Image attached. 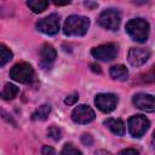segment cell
I'll use <instances>...</instances> for the list:
<instances>
[{"label": "cell", "instance_id": "3957f363", "mask_svg": "<svg viewBox=\"0 0 155 155\" xmlns=\"http://www.w3.org/2000/svg\"><path fill=\"white\" fill-rule=\"evenodd\" d=\"M34 76L33 67L27 62H19L15 64L10 70V78L21 84H28Z\"/></svg>", "mask_w": 155, "mask_h": 155}, {"label": "cell", "instance_id": "7a4b0ae2", "mask_svg": "<svg viewBox=\"0 0 155 155\" xmlns=\"http://www.w3.org/2000/svg\"><path fill=\"white\" fill-rule=\"evenodd\" d=\"M149 23L143 18H134L126 23V31L137 42H145L149 36Z\"/></svg>", "mask_w": 155, "mask_h": 155}, {"label": "cell", "instance_id": "d4e9b609", "mask_svg": "<svg viewBox=\"0 0 155 155\" xmlns=\"http://www.w3.org/2000/svg\"><path fill=\"white\" fill-rule=\"evenodd\" d=\"M120 154H131V155H137L138 154V150L136 149H124L120 151Z\"/></svg>", "mask_w": 155, "mask_h": 155}, {"label": "cell", "instance_id": "4316f807", "mask_svg": "<svg viewBox=\"0 0 155 155\" xmlns=\"http://www.w3.org/2000/svg\"><path fill=\"white\" fill-rule=\"evenodd\" d=\"M149 0H134V2L136 4H145V2H148Z\"/></svg>", "mask_w": 155, "mask_h": 155}, {"label": "cell", "instance_id": "5b68a950", "mask_svg": "<svg viewBox=\"0 0 155 155\" xmlns=\"http://www.w3.org/2000/svg\"><path fill=\"white\" fill-rule=\"evenodd\" d=\"M149 126L150 122L144 115L137 114L128 119V131L130 134L134 138H140L148 131Z\"/></svg>", "mask_w": 155, "mask_h": 155}, {"label": "cell", "instance_id": "484cf974", "mask_svg": "<svg viewBox=\"0 0 155 155\" xmlns=\"http://www.w3.org/2000/svg\"><path fill=\"white\" fill-rule=\"evenodd\" d=\"M91 67H92V70H94V71H97V73H101V68H99V65L91 64Z\"/></svg>", "mask_w": 155, "mask_h": 155}, {"label": "cell", "instance_id": "ac0fdd59", "mask_svg": "<svg viewBox=\"0 0 155 155\" xmlns=\"http://www.w3.org/2000/svg\"><path fill=\"white\" fill-rule=\"evenodd\" d=\"M13 57L12 51L4 44H0V67H4L7 64Z\"/></svg>", "mask_w": 155, "mask_h": 155}, {"label": "cell", "instance_id": "603a6c76", "mask_svg": "<svg viewBox=\"0 0 155 155\" xmlns=\"http://www.w3.org/2000/svg\"><path fill=\"white\" fill-rule=\"evenodd\" d=\"M41 153H42L44 155H47V154H56V150H54L53 148L48 147V145H44V147H42Z\"/></svg>", "mask_w": 155, "mask_h": 155}, {"label": "cell", "instance_id": "44dd1931", "mask_svg": "<svg viewBox=\"0 0 155 155\" xmlns=\"http://www.w3.org/2000/svg\"><path fill=\"white\" fill-rule=\"evenodd\" d=\"M79 99V94L78 93H73V94H69L65 99H64V103L67 104V105H73V104H75V102Z\"/></svg>", "mask_w": 155, "mask_h": 155}, {"label": "cell", "instance_id": "5bb4252c", "mask_svg": "<svg viewBox=\"0 0 155 155\" xmlns=\"http://www.w3.org/2000/svg\"><path fill=\"white\" fill-rule=\"evenodd\" d=\"M109 74L114 80H117V81H126L128 79V70L122 64L113 65L109 70Z\"/></svg>", "mask_w": 155, "mask_h": 155}, {"label": "cell", "instance_id": "277c9868", "mask_svg": "<svg viewBox=\"0 0 155 155\" xmlns=\"http://www.w3.org/2000/svg\"><path fill=\"white\" fill-rule=\"evenodd\" d=\"M120 23H121V16L120 12L115 8H107L98 17V24L109 30H117Z\"/></svg>", "mask_w": 155, "mask_h": 155}, {"label": "cell", "instance_id": "cb8c5ba5", "mask_svg": "<svg viewBox=\"0 0 155 155\" xmlns=\"http://www.w3.org/2000/svg\"><path fill=\"white\" fill-rule=\"evenodd\" d=\"M52 1L57 6H65V5H69L71 2V0H52Z\"/></svg>", "mask_w": 155, "mask_h": 155}, {"label": "cell", "instance_id": "9a60e30c", "mask_svg": "<svg viewBox=\"0 0 155 155\" xmlns=\"http://www.w3.org/2000/svg\"><path fill=\"white\" fill-rule=\"evenodd\" d=\"M50 113H51V105L50 104H42L33 113L31 119L34 121H44L48 117Z\"/></svg>", "mask_w": 155, "mask_h": 155}, {"label": "cell", "instance_id": "4fadbf2b", "mask_svg": "<svg viewBox=\"0 0 155 155\" xmlns=\"http://www.w3.org/2000/svg\"><path fill=\"white\" fill-rule=\"evenodd\" d=\"M104 125L116 136H124L125 134V124L120 119H107L104 121Z\"/></svg>", "mask_w": 155, "mask_h": 155}, {"label": "cell", "instance_id": "9c48e42d", "mask_svg": "<svg viewBox=\"0 0 155 155\" xmlns=\"http://www.w3.org/2000/svg\"><path fill=\"white\" fill-rule=\"evenodd\" d=\"M96 114L93 111V109L86 104H80L78 105L73 113H71V119L74 122L80 124V125H85V124H90L94 120Z\"/></svg>", "mask_w": 155, "mask_h": 155}, {"label": "cell", "instance_id": "7402d4cb", "mask_svg": "<svg viewBox=\"0 0 155 155\" xmlns=\"http://www.w3.org/2000/svg\"><path fill=\"white\" fill-rule=\"evenodd\" d=\"M81 140H82V143H84L85 145H91V144L93 143V138H92V136L88 134V133H84L82 137H81Z\"/></svg>", "mask_w": 155, "mask_h": 155}, {"label": "cell", "instance_id": "52a82bcc", "mask_svg": "<svg viewBox=\"0 0 155 155\" xmlns=\"http://www.w3.org/2000/svg\"><path fill=\"white\" fill-rule=\"evenodd\" d=\"M91 54L99 61H104V62L113 61L117 54V45L113 44V42L99 45V46L92 48Z\"/></svg>", "mask_w": 155, "mask_h": 155}, {"label": "cell", "instance_id": "7c38bea8", "mask_svg": "<svg viewBox=\"0 0 155 155\" xmlns=\"http://www.w3.org/2000/svg\"><path fill=\"white\" fill-rule=\"evenodd\" d=\"M132 102L138 109L144 110V111L151 113L155 109V99L151 94H148V93H137V94H134Z\"/></svg>", "mask_w": 155, "mask_h": 155}, {"label": "cell", "instance_id": "e0dca14e", "mask_svg": "<svg viewBox=\"0 0 155 155\" xmlns=\"http://www.w3.org/2000/svg\"><path fill=\"white\" fill-rule=\"evenodd\" d=\"M27 5L34 13H40L47 8L48 0H28Z\"/></svg>", "mask_w": 155, "mask_h": 155}, {"label": "cell", "instance_id": "30bf717a", "mask_svg": "<svg viewBox=\"0 0 155 155\" xmlns=\"http://www.w3.org/2000/svg\"><path fill=\"white\" fill-rule=\"evenodd\" d=\"M39 54H40V62H39L40 67L44 69H51V67L57 57V52H56L54 47L51 44H44L40 47Z\"/></svg>", "mask_w": 155, "mask_h": 155}, {"label": "cell", "instance_id": "8fae6325", "mask_svg": "<svg viewBox=\"0 0 155 155\" xmlns=\"http://www.w3.org/2000/svg\"><path fill=\"white\" fill-rule=\"evenodd\" d=\"M150 57V51L147 48L140 47H132L128 51V63L132 67H140L143 65Z\"/></svg>", "mask_w": 155, "mask_h": 155}, {"label": "cell", "instance_id": "ffe728a7", "mask_svg": "<svg viewBox=\"0 0 155 155\" xmlns=\"http://www.w3.org/2000/svg\"><path fill=\"white\" fill-rule=\"evenodd\" d=\"M47 134H48V137L52 138L53 140H59V139L62 138V132H61V130H59L58 127H54V126H52V127L48 128Z\"/></svg>", "mask_w": 155, "mask_h": 155}, {"label": "cell", "instance_id": "8992f818", "mask_svg": "<svg viewBox=\"0 0 155 155\" xmlns=\"http://www.w3.org/2000/svg\"><path fill=\"white\" fill-rule=\"evenodd\" d=\"M36 28L39 31L46 35H54L59 30V16L57 13H52L47 17L41 18L36 23Z\"/></svg>", "mask_w": 155, "mask_h": 155}, {"label": "cell", "instance_id": "6da1fadb", "mask_svg": "<svg viewBox=\"0 0 155 155\" xmlns=\"http://www.w3.org/2000/svg\"><path fill=\"white\" fill-rule=\"evenodd\" d=\"M90 27V19L84 16L71 15L63 24V33L67 36H82L87 33Z\"/></svg>", "mask_w": 155, "mask_h": 155}, {"label": "cell", "instance_id": "d6986e66", "mask_svg": "<svg viewBox=\"0 0 155 155\" xmlns=\"http://www.w3.org/2000/svg\"><path fill=\"white\" fill-rule=\"evenodd\" d=\"M61 154H68V155H81L82 153H81V150H79L78 148H75L73 144H65L64 147H63V149L61 150Z\"/></svg>", "mask_w": 155, "mask_h": 155}, {"label": "cell", "instance_id": "2e32d148", "mask_svg": "<svg viewBox=\"0 0 155 155\" xmlns=\"http://www.w3.org/2000/svg\"><path fill=\"white\" fill-rule=\"evenodd\" d=\"M18 92H19V90H18V87L16 85H13V84H6L5 87H4V90L0 93V98L4 99V101H11V99H13L18 94Z\"/></svg>", "mask_w": 155, "mask_h": 155}, {"label": "cell", "instance_id": "ba28073f", "mask_svg": "<svg viewBox=\"0 0 155 155\" xmlns=\"http://www.w3.org/2000/svg\"><path fill=\"white\" fill-rule=\"evenodd\" d=\"M119 98L114 93H99L94 97V104L103 113L113 111L117 105Z\"/></svg>", "mask_w": 155, "mask_h": 155}]
</instances>
